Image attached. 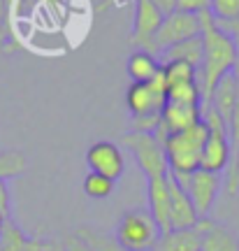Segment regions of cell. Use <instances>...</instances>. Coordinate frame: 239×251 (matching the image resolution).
I'll return each mask as SVG.
<instances>
[{"mask_svg": "<svg viewBox=\"0 0 239 251\" xmlns=\"http://www.w3.org/2000/svg\"><path fill=\"white\" fill-rule=\"evenodd\" d=\"M200 24H202V63L197 68V86H200L204 109L216 84L232 72L237 45H235V37L218 28L209 12L200 14Z\"/></svg>", "mask_w": 239, "mask_h": 251, "instance_id": "1", "label": "cell"}, {"mask_svg": "<svg viewBox=\"0 0 239 251\" xmlns=\"http://www.w3.org/2000/svg\"><path fill=\"white\" fill-rule=\"evenodd\" d=\"M207 133H209V128L202 119L200 124L165 137L163 149H165L167 168L172 175H191V172L200 170V153H202Z\"/></svg>", "mask_w": 239, "mask_h": 251, "instance_id": "2", "label": "cell"}, {"mask_svg": "<svg viewBox=\"0 0 239 251\" xmlns=\"http://www.w3.org/2000/svg\"><path fill=\"white\" fill-rule=\"evenodd\" d=\"M202 119L207 128H209V133H207V140L202 144V153H200V170L221 175L223 170H228L232 158L228 126L223 124V119L218 114H214L209 107L202 109Z\"/></svg>", "mask_w": 239, "mask_h": 251, "instance_id": "3", "label": "cell"}, {"mask_svg": "<svg viewBox=\"0 0 239 251\" xmlns=\"http://www.w3.org/2000/svg\"><path fill=\"white\" fill-rule=\"evenodd\" d=\"M160 237L156 221L146 209H130L121 216L116 226L114 242L125 251H151Z\"/></svg>", "mask_w": 239, "mask_h": 251, "instance_id": "4", "label": "cell"}, {"mask_svg": "<svg viewBox=\"0 0 239 251\" xmlns=\"http://www.w3.org/2000/svg\"><path fill=\"white\" fill-rule=\"evenodd\" d=\"M121 142L130 149V153L135 156V161L140 165V170L144 172L146 179H156V177H167V158H165V149L158 142L156 135L149 133H128L121 137Z\"/></svg>", "mask_w": 239, "mask_h": 251, "instance_id": "5", "label": "cell"}, {"mask_svg": "<svg viewBox=\"0 0 239 251\" xmlns=\"http://www.w3.org/2000/svg\"><path fill=\"white\" fill-rule=\"evenodd\" d=\"M167 175L188 193L191 202L195 205L197 216L207 219V214L214 209V202H216V198L221 193V186H223L221 175L207 172V170H195L191 175H172V172H167Z\"/></svg>", "mask_w": 239, "mask_h": 251, "instance_id": "6", "label": "cell"}, {"mask_svg": "<svg viewBox=\"0 0 239 251\" xmlns=\"http://www.w3.org/2000/svg\"><path fill=\"white\" fill-rule=\"evenodd\" d=\"M125 105L130 109V117L160 114L167 105V86L163 79V70L146 84H130V89L125 91Z\"/></svg>", "mask_w": 239, "mask_h": 251, "instance_id": "7", "label": "cell"}, {"mask_svg": "<svg viewBox=\"0 0 239 251\" xmlns=\"http://www.w3.org/2000/svg\"><path fill=\"white\" fill-rule=\"evenodd\" d=\"M202 35V24H200V14H186V12H179L174 9L172 14L163 19L158 33L153 37V54L165 51L167 47L179 45L184 40Z\"/></svg>", "mask_w": 239, "mask_h": 251, "instance_id": "8", "label": "cell"}, {"mask_svg": "<svg viewBox=\"0 0 239 251\" xmlns=\"http://www.w3.org/2000/svg\"><path fill=\"white\" fill-rule=\"evenodd\" d=\"M163 19H165V14H163L151 0H135V17H133V35H130V45H135L137 49H144V51L153 54V37H156V33H158Z\"/></svg>", "mask_w": 239, "mask_h": 251, "instance_id": "9", "label": "cell"}, {"mask_svg": "<svg viewBox=\"0 0 239 251\" xmlns=\"http://www.w3.org/2000/svg\"><path fill=\"white\" fill-rule=\"evenodd\" d=\"M86 165L91 172L102 175L112 181L121 179L125 172V158L121 153V147H116L114 142H107V140L91 144L86 151Z\"/></svg>", "mask_w": 239, "mask_h": 251, "instance_id": "10", "label": "cell"}, {"mask_svg": "<svg viewBox=\"0 0 239 251\" xmlns=\"http://www.w3.org/2000/svg\"><path fill=\"white\" fill-rule=\"evenodd\" d=\"M202 121V107L200 105H174V102H167L163 112H160V126L156 130V137L158 142L163 144L167 135L181 133L191 126L200 124Z\"/></svg>", "mask_w": 239, "mask_h": 251, "instance_id": "11", "label": "cell"}, {"mask_svg": "<svg viewBox=\"0 0 239 251\" xmlns=\"http://www.w3.org/2000/svg\"><path fill=\"white\" fill-rule=\"evenodd\" d=\"M169 181V230H186L197 226L200 216L195 212V205L191 202V198L177 181L167 175Z\"/></svg>", "mask_w": 239, "mask_h": 251, "instance_id": "12", "label": "cell"}, {"mask_svg": "<svg viewBox=\"0 0 239 251\" xmlns=\"http://www.w3.org/2000/svg\"><path fill=\"white\" fill-rule=\"evenodd\" d=\"M207 224H209V219H200L193 228L160 233L158 242L151 251H202V233Z\"/></svg>", "mask_w": 239, "mask_h": 251, "instance_id": "13", "label": "cell"}, {"mask_svg": "<svg viewBox=\"0 0 239 251\" xmlns=\"http://www.w3.org/2000/svg\"><path fill=\"white\" fill-rule=\"evenodd\" d=\"M146 200H149L151 219L156 221L160 233L169 230V181L167 177L146 179Z\"/></svg>", "mask_w": 239, "mask_h": 251, "instance_id": "14", "label": "cell"}, {"mask_svg": "<svg viewBox=\"0 0 239 251\" xmlns=\"http://www.w3.org/2000/svg\"><path fill=\"white\" fill-rule=\"evenodd\" d=\"M237 102H239V81L235 79V75L230 72V75H225V77L216 84V89H214L207 107L212 109L214 114H218V117L223 119V124L228 126L232 114H235Z\"/></svg>", "mask_w": 239, "mask_h": 251, "instance_id": "15", "label": "cell"}, {"mask_svg": "<svg viewBox=\"0 0 239 251\" xmlns=\"http://www.w3.org/2000/svg\"><path fill=\"white\" fill-rule=\"evenodd\" d=\"M172 61H181V63H191L193 68H200L202 63V35L184 40L179 45L167 47L165 51H160L158 63H172Z\"/></svg>", "mask_w": 239, "mask_h": 251, "instance_id": "16", "label": "cell"}, {"mask_svg": "<svg viewBox=\"0 0 239 251\" xmlns=\"http://www.w3.org/2000/svg\"><path fill=\"white\" fill-rule=\"evenodd\" d=\"M125 68H128V75H130L133 84H146V81H151L160 72V63H158V56L149 54L144 49H135L130 54V58H128Z\"/></svg>", "mask_w": 239, "mask_h": 251, "instance_id": "17", "label": "cell"}, {"mask_svg": "<svg viewBox=\"0 0 239 251\" xmlns=\"http://www.w3.org/2000/svg\"><path fill=\"white\" fill-rule=\"evenodd\" d=\"M202 251H239V240L225 226L209 221L202 233Z\"/></svg>", "mask_w": 239, "mask_h": 251, "instance_id": "18", "label": "cell"}, {"mask_svg": "<svg viewBox=\"0 0 239 251\" xmlns=\"http://www.w3.org/2000/svg\"><path fill=\"white\" fill-rule=\"evenodd\" d=\"M160 70H163V79H165V86H172V84H188V81H197V68H193L191 63H181V61L163 63V65H160Z\"/></svg>", "mask_w": 239, "mask_h": 251, "instance_id": "19", "label": "cell"}, {"mask_svg": "<svg viewBox=\"0 0 239 251\" xmlns=\"http://www.w3.org/2000/svg\"><path fill=\"white\" fill-rule=\"evenodd\" d=\"M167 102H174V105H200L202 107V96H200L197 81L167 86Z\"/></svg>", "mask_w": 239, "mask_h": 251, "instance_id": "20", "label": "cell"}, {"mask_svg": "<svg viewBox=\"0 0 239 251\" xmlns=\"http://www.w3.org/2000/svg\"><path fill=\"white\" fill-rule=\"evenodd\" d=\"M28 242L30 237H26L14 221L5 219V224L0 228V251H24Z\"/></svg>", "mask_w": 239, "mask_h": 251, "instance_id": "21", "label": "cell"}, {"mask_svg": "<svg viewBox=\"0 0 239 251\" xmlns=\"http://www.w3.org/2000/svg\"><path fill=\"white\" fill-rule=\"evenodd\" d=\"M209 14L218 26L232 24L239 19V0H212L209 2Z\"/></svg>", "mask_w": 239, "mask_h": 251, "instance_id": "22", "label": "cell"}, {"mask_svg": "<svg viewBox=\"0 0 239 251\" xmlns=\"http://www.w3.org/2000/svg\"><path fill=\"white\" fill-rule=\"evenodd\" d=\"M114 191V181L102 177V175H96V172H89L84 177V193L93 200H102V198H109Z\"/></svg>", "mask_w": 239, "mask_h": 251, "instance_id": "23", "label": "cell"}, {"mask_svg": "<svg viewBox=\"0 0 239 251\" xmlns=\"http://www.w3.org/2000/svg\"><path fill=\"white\" fill-rule=\"evenodd\" d=\"M77 237H79L84 244H89L93 251H125V249H121L114 240H107L105 235L93 230V228H79V230H77Z\"/></svg>", "mask_w": 239, "mask_h": 251, "instance_id": "24", "label": "cell"}, {"mask_svg": "<svg viewBox=\"0 0 239 251\" xmlns=\"http://www.w3.org/2000/svg\"><path fill=\"white\" fill-rule=\"evenodd\" d=\"M26 170V158L24 153L19 151H5L0 153V181L9 179V177H17Z\"/></svg>", "mask_w": 239, "mask_h": 251, "instance_id": "25", "label": "cell"}, {"mask_svg": "<svg viewBox=\"0 0 239 251\" xmlns=\"http://www.w3.org/2000/svg\"><path fill=\"white\" fill-rule=\"evenodd\" d=\"M209 2L212 0H177V9L186 14H204L209 12Z\"/></svg>", "mask_w": 239, "mask_h": 251, "instance_id": "26", "label": "cell"}, {"mask_svg": "<svg viewBox=\"0 0 239 251\" xmlns=\"http://www.w3.org/2000/svg\"><path fill=\"white\" fill-rule=\"evenodd\" d=\"M228 135H230V147H232V153L239 151V102L235 107V114H232L230 124H228Z\"/></svg>", "mask_w": 239, "mask_h": 251, "instance_id": "27", "label": "cell"}, {"mask_svg": "<svg viewBox=\"0 0 239 251\" xmlns=\"http://www.w3.org/2000/svg\"><path fill=\"white\" fill-rule=\"evenodd\" d=\"M151 2H153V5H156V7L165 14V17H167V14H172V12L177 9V0H151Z\"/></svg>", "mask_w": 239, "mask_h": 251, "instance_id": "28", "label": "cell"}, {"mask_svg": "<svg viewBox=\"0 0 239 251\" xmlns=\"http://www.w3.org/2000/svg\"><path fill=\"white\" fill-rule=\"evenodd\" d=\"M24 251H49V244L40 242V240H30V242L26 244V249Z\"/></svg>", "mask_w": 239, "mask_h": 251, "instance_id": "29", "label": "cell"}, {"mask_svg": "<svg viewBox=\"0 0 239 251\" xmlns=\"http://www.w3.org/2000/svg\"><path fill=\"white\" fill-rule=\"evenodd\" d=\"M221 30H225L228 35H232V37H239V19L237 21H232V24H225V26H218Z\"/></svg>", "mask_w": 239, "mask_h": 251, "instance_id": "30", "label": "cell"}, {"mask_svg": "<svg viewBox=\"0 0 239 251\" xmlns=\"http://www.w3.org/2000/svg\"><path fill=\"white\" fill-rule=\"evenodd\" d=\"M235 45H237V56H235V65H232V75L239 81V37H235Z\"/></svg>", "mask_w": 239, "mask_h": 251, "instance_id": "31", "label": "cell"}, {"mask_svg": "<svg viewBox=\"0 0 239 251\" xmlns=\"http://www.w3.org/2000/svg\"><path fill=\"white\" fill-rule=\"evenodd\" d=\"M2 21H5V12H2V2H0V37H2Z\"/></svg>", "mask_w": 239, "mask_h": 251, "instance_id": "32", "label": "cell"}]
</instances>
